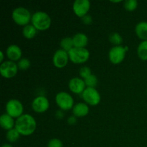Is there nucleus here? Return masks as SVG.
I'll list each match as a JSON object with an SVG mask.
<instances>
[{"label":"nucleus","instance_id":"4468645a","mask_svg":"<svg viewBox=\"0 0 147 147\" xmlns=\"http://www.w3.org/2000/svg\"><path fill=\"white\" fill-rule=\"evenodd\" d=\"M7 56L11 61H17L22 59V52L21 48L17 45H11L7 49Z\"/></svg>","mask_w":147,"mask_h":147},{"label":"nucleus","instance_id":"ddd939ff","mask_svg":"<svg viewBox=\"0 0 147 147\" xmlns=\"http://www.w3.org/2000/svg\"><path fill=\"white\" fill-rule=\"evenodd\" d=\"M86 83L83 80L80 78H73L69 81L68 87L70 91L76 94L83 93L86 88Z\"/></svg>","mask_w":147,"mask_h":147},{"label":"nucleus","instance_id":"f8f14e48","mask_svg":"<svg viewBox=\"0 0 147 147\" xmlns=\"http://www.w3.org/2000/svg\"><path fill=\"white\" fill-rule=\"evenodd\" d=\"M50 106L48 99L43 96H39L33 100L32 107L34 111L37 113H44L47 111Z\"/></svg>","mask_w":147,"mask_h":147},{"label":"nucleus","instance_id":"9b49d317","mask_svg":"<svg viewBox=\"0 0 147 147\" xmlns=\"http://www.w3.org/2000/svg\"><path fill=\"white\" fill-rule=\"evenodd\" d=\"M68 60V53L60 49L55 53L53 57V65L57 68H63L67 65Z\"/></svg>","mask_w":147,"mask_h":147},{"label":"nucleus","instance_id":"412c9836","mask_svg":"<svg viewBox=\"0 0 147 147\" xmlns=\"http://www.w3.org/2000/svg\"><path fill=\"white\" fill-rule=\"evenodd\" d=\"M60 47H61L62 50L68 53L70 50L74 47L73 37H65V38L62 39L60 41Z\"/></svg>","mask_w":147,"mask_h":147},{"label":"nucleus","instance_id":"4be33fe9","mask_svg":"<svg viewBox=\"0 0 147 147\" xmlns=\"http://www.w3.org/2000/svg\"><path fill=\"white\" fill-rule=\"evenodd\" d=\"M20 134L17 131V129L15 128L11 129V130H9L7 131V134H6V137H7V139L9 142H15L20 139Z\"/></svg>","mask_w":147,"mask_h":147},{"label":"nucleus","instance_id":"c756f323","mask_svg":"<svg viewBox=\"0 0 147 147\" xmlns=\"http://www.w3.org/2000/svg\"><path fill=\"white\" fill-rule=\"evenodd\" d=\"M76 117L75 116H70V117L68 118V119H67V123H69V124L70 125H73L74 124V123H76Z\"/></svg>","mask_w":147,"mask_h":147},{"label":"nucleus","instance_id":"bb28decb","mask_svg":"<svg viewBox=\"0 0 147 147\" xmlns=\"http://www.w3.org/2000/svg\"><path fill=\"white\" fill-rule=\"evenodd\" d=\"M79 74H80V77L83 78L84 79H86L87 78H88L89 76H91L92 72L90 67H88V66H84V67L80 68Z\"/></svg>","mask_w":147,"mask_h":147},{"label":"nucleus","instance_id":"0eeeda50","mask_svg":"<svg viewBox=\"0 0 147 147\" xmlns=\"http://www.w3.org/2000/svg\"><path fill=\"white\" fill-rule=\"evenodd\" d=\"M127 50L128 47H124L121 45L114 46L109 51V60L113 64H119L124 60Z\"/></svg>","mask_w":147,"mask_h":147},{"label":"nucleus","instance_id":"9d476101","mask_svg":"<svg viewBox=\"0 0 147 147\" xmlns=\"http://www.w3.org/2000/svg\"><path fill=\"white\" fill-rule=\"evenodd\" d=\"M90 8V2L88 0H76L73 2V9L75 14L79 17L87 15Z\"/></svg>","mask_w":147,"mask_h":147},{"label":"nucleus","instance_id":"a878e982","mask_svg":"<svg viewBox=\"0 0 147 147\" xmlns=\"http://www.w3.org/2000/svg\"><path fill=\"white\" fill-rule=\"evenodd\" d=\"M17 66H18V68L20 70H26L30 67V61L27 58H22L19 60Z\"/></svg>","mask_w":147,"mask_h":147},{"label":"nucleus","instance_id":"7ed1b4c3","mask_svg":"<svg viewBox=\"0 0 147 147\" xmlns=\"http://www.w3.org/2000/svg\"><path fill=\"white\" fill-rule=\"evenodd\" d=\"M11 17L14 22L20 26L27 25L32 19L30 11L24 7H17L14 9L11 14Z\"/></svg>","mask_w":147,"mask_h":147},{"label":"nucleus","instance_id":"2eb2a0df","mask_svg":"<svg viewBox=\"0 0 147 147\" xmlns=\"http://www.w3.org/2000/svg\"><path fill=\"white\" fill-rule=\"evenodd\" d=\"M89 113V107L86 103H78L73 108V116L76 117H84Z\"/></svg>","mask_w":147,"mask_h":147},{"label":"nucleus","instance_id":"423d86ee","mask_svg":"<svg viewBox=\"0 0 147 147\" xmlns=\"http://www.w3.org/2000/svg\"><path fill=\"white\" fill-rule=\"evenodd\" d=\"M6 111L8 115L12 118H20L23 115L24 106L20 100L17 99H11L6 104Z\"/></svg>","mask_w":147,"mask_h":147},{"label":"nucleus","instance_id":"b1692460","mask_svg":"<svg viewBox=\"0 0 147 147\" xmlns=\"http://www.w3.org/2000/svg\"><path fill=\"white\" fill-rule=\"evenodd\" d=\"M86 86L87 88H95L98 84V78L95 75L92 74L86 79L84 80Z\"/></svg>","mask_w":147,"mask_h":147},{"label":"nucleus","instance_id":"5701e85b","mask_svg":"<svg viewBox=\"0 0 147 147\" xmlns=\"http://www.w3.org/2000/svg\"><path fill=\"white\" fill-rule=\"evenodd\" d=\"M109 40L113 45L116 46L121 45L122 42V37L118 32L111 33L109 36Z\"/></svg>","mask_w":147,"mask_h":147},{"label":"nucleus","instance_id":"c85d7f7f","mask_svg":"<svg viewBox=\"0 0 147 147\" xmlns=\"http://www.w3.org/2000/svg\"><path fill=\"white\" fill-rule=\"evenodd\" d=\"M82 21H83V22L85 24H90L92 23V21H93V20H92V17L90 15H86L84 16L83 17H82Z\"/></svg>","mask_w":147,"mask_h":147},{"label":"nucleus","instance_id":"20e7f679","mask_svg":"<svg viewBox=\"0 0 147 147\" xmlns=\"http://www.w3.org/2000/svg\"><path fill=\"white\" fill-rule=\"evenodd\" d=\"M69 59L75 64H81L87 61L90 57V52L85 48L73 47L68 52Z\"/></svg>","mask_w":147,"mask_h":147},{"label":"nucleus","instance_id":"cd10ccee","mask_svg":"<svg viewBox=\"0 0 147 147\" xmlns=\"http://www.w3.org/2000/svg\"><path fill=\"white\" fill-rule=\"evenodd\" d=\"M63 144L60 139H52L49 141L47 144V147H63Z\"/></svg>","mask_w":147,"mask_h":147},{"label":"nucleus","instance_id":"7c9ffc66","mask_svg":"<svg viewBox=\"0 0 147 147\" xmlns=\"http://www.w3.org/2000/svg\"><path fill=\"white\" fill-rule=\"evenodd\" d=\"M0 55H1V57H0V62L2 63L3 60H4V53L2 51H0Z\"/></svg>","mask_w":147,"mask_h":147},{"label":"nucleus","instance_id":"f257e3e1","mask_svg":"<svg viewBox=\"0 0 147 147\" xmlns=\"http://www.w3.org/2000/svg\"><path fill=\"white\" fill-rule=\"evenodd\" d=\"M37 127V123L33 116L30 114H23L15 121V128L22 136L32 134Z\"/></svg>","mask_w":147,"mask_h":147},{"label":"nucleus","instance_id":"393cba45","mask_svg":"<svg viewBox=\"0 0 147 147\" xmlns=\"http://www.w3.org/2000/svg\"><path fill=\"white\" fill-rule=\"evenodd\" d=\"M124 8L127 11H134L138 7V2L136 0H128L124 1Z\"/></svg>","mask_w":147,"mask_h":147},{"label":"nucleus","instance_id":"a211bd4d","mask_svg":"<svg viewBox=\"0 0 147 147\" xmlns=\"http://www.w3.org/2000/svg\"><path fill=\"white\" fill-rule=\"evenodd\" d=\"M135 32L140 39L147 40V22H140L135 27Z\"/></svg>","mask_w":147,"mask_h":147},{"label":"nucleus","instance_id":"aec40b11","mask_svg":"<svg viewBox=\"0 0 147 147\" xmlns=\"http://www.w3.org/2000/svg\"><path fill=\"white\" fill-rule=\"evenodd\" d=\"M138 56L142 60H147V40L142 41L137 48Z\"/></svg>","mask_w":147,"mask_h":147},{"label":"nucleus","instance_id":"39448f33","mask_svg":"<svg viewBox=\"0 0 147 147\" xmlns=\"http://www.w3.org/2000/svg\"><path fill=\"white\" fill-rule=\"evenodd\" d=\"M55 102L61 110L67 111L74 107V100L67 92L61 91L55 96Z\"/></svg>","mask_w":147,"mask_h":147},{"label":"nucleus","instance_id":"1a4fd4ad","mask_svg":"<svg viewBox=\"0 0 147 147\" xmlns=\"http://www.w3.org/2000/svg\"><path fill=\"white\" fill-rule=\"evenodd\" d=\"M18 69L17 64L14 62L4 61L0 65V73L5 78H11L17 75Z\"/></svg>","mask_w":147,"mask_h":147},{"label":"nucleus","instance_id":"6e6552de","mask_svg":"<svg viewBox=\"0 0 147 147\" xmlns=\"http://www.w3.org/2000/svg\"><path fill=\"white\" fill-rule=\"evenodd\" d=\"M82 97L87 104L90 106H97L100 101V95L95 88H86Z\"/></svg>","mask_w":147,"mask_h":147},{"label":"nucleus","instance_id":"dca6fc26","mask_svg":"<svg viewBox=\"0 0 147 147\" xmlns=\"http://www.w3.org/2000/svg\"><path fill=\"white\" fill-rule=\"evenodd\" d=\"M73 41L74 47L85 48V47L87 45L88 42V38L86 34L79 32L73 36Z\"/></svg>","mask_w":147,"mask_h":147},{"label":"nucleus","instance_id":"6ab92c4d","mask_svg":"<svg viewBox=\"0 0 147 147\" xmlns=\"http://www.w3.org/2000/svg\"><path fill=\"white\" fill-rule=\"evenodd\" d=\"M37 34V29L32 24H27L24 26L22 30V34L25 38L32 39Z\"/></svg>","mask_w":147,"mask_h":147},{"label":"nucleus","instance_id":"f03ea898","mask_svg":"<svg viewBox=\"0 0 147 147\" xmlns=\"http://www.w3.org/2000/svg\"><path fill=\"white\" fill-rule=\"evenodd\" d=\"M31 22L37 30L44 31L50 28L51 25V18L45 11H37L32 15Z\"/></svg>","mask_w":147,"mask_h":147},{"label":"nucleus","instance_id":"f3484780","mask_svg":"<svg viewBox=\"0 0 147 147\" xmlns=\"http://www.w3.org/2000/svg\"><path fill=\"white\" fill-rule=\"evenodd\" d=\"M0 124L2 129L9 131L14 129V126H15V122L14 118L10 116L7 113H4L0 117Z\"/></svg>","mask_w":147,"mask_h":147},{"label":"nucleus","instance_id":"2f4dec72","mask_svg":"<svg viewBox=\"0 0 147 147\" xmlns=\"http://www.w3.org/2000/svg\"><path fill=\"white\" fill-rule=\"evenodd\" d=\"M1 147H13L11 146V144H4L2 145V146Z\"/></svg>","mask_w":147,"mask_h":147}]
</instances>
